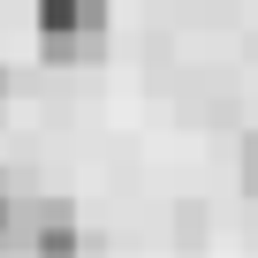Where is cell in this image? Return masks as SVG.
Here are the masks:
<instances>
[{"label":"cell","instance_id":"cell-1","mask_svg":"<svg viewBox=\"0 0 258 258\" xmlns=\"http://www.w3.org/2000/svg\"><path fill=\"white\" fill-rule=\"evenodd\" d=\"M31 23H38V53L53 69H84L106 53V0H38Z\"/></svg>","mask_w":258,"mask_h":258},{"label":"cell","instance_id":"cell-2","mask_svg":"<svg viewBox=\"0 0 258 258\" xmlns=\"http://www.w3.org/2000/svg\"><path fill=\"white\" fill-rule=\"evenodd\" d=\"M84 235H76V220H69V205H31L23 213V250H38V258H61V250H76Z\"/></svg>","mask_w":258,"mask_h":258},{"label":"cell","instance_id":"cell-4","mask_svg":"<svg viewBox=\"0 0 258 258\" xmlns=\"http://www.w3.org/2000/svg\"><path fill=\"white\" fill-rule=\"evenodd\" d=\"M243 198H258V137H243Z\"/></svg>","mask_w":258,"mask_h":258},{"label":"cell","instance_id":"cell-3","mask_svg":"<svg viewBox=\"0 0 258 258\" xmlns=\"http://www.w3.org/2000/svg\"><path fill=\"white\" fill-rule=\"evenodd\" d=\"M23 198H16V182H0V250H23Z\"/></svg>","mask_w":258,"mask_h":258}]
</instances>
